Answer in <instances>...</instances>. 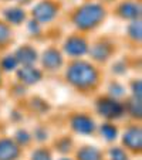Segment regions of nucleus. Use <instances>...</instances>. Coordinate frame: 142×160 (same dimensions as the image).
<instances>
[{"label":"nucleus","instance_id":"f257e3e1","mask_svg":"<svg viewBox=\"0 0 142 160\" xmlns=\"http://www.w3.org/2000/svg\"><path fill=\"white\" fill-rule=\"evenodd\" d=\"M67 75H68L70 81L73 84L80 85V87H85V85L92 84L95 81V78H97V74L92 70V67L82 62L71 67V70L68 71Z\"/></svg>","mask_w":142,"mask_h":160},{"label":"nucleus","instance_id":"f03ea898","mask_svg":"<svg viewBox=\"0 0 142 160\" xmlns=\"http://www.w3.org/2000/svg\"><path fill=\"white\" fill-rule=\"evenodd\" d=\"M104 17V12L100 6L97 4H88V6L82 7L76 16L77 24L82 28H88L91 26H95L101 18Z\"/></svg>","mask_w":142,"mask_h":160},{"label":"nucleus","instance_id":"7ed1b4c3","mask_svg":"<svg viewBox=\"0 0 142 160\" xmlns=\"http://www.w3.org/2000/svg\"><path fill=\"white\" fill-rule=\"evenodd\" d=\"M100 112L104 116H108V118H114L118 116L122 112L121 105L114 101H101L100 102Z\"/></svg>","mask_w":142,"mask_h":160},{"label":"nucleus","instance_id":"20e7f679","mask_svg":"<svg viewBox=\"0 0 142 160\" xmlns=\"http://www.w3.org/2000/svg\"><path fill=\"white\" fill-rule=\"evenodd\" d=\"M33 13L40 21H49L55 14V9L51 3H41L34 9Z\"/></svg>","mask_w":142,"mask_h":160},{"label":"nucleus","instance_id":"39448f33","mask_svg":"<svg viewBox=\"0 0 142 160\" xmlns=\"http://www.w3.org/2000/svg\"><path fill=\"white\" fill-rule=\"evenodd\" d=\"M18 153V149L10 140L0 142V160H13Z\"/></svg>","mask_w":142,"mask_h":160},{"label":"nucleus","instance_id":"423d86ee","mask_svg":"<svg viewBox=\"0 0 142 160\" xmlns=\"http://www.w3.org/2000/svg\"><path fill=\"white\" fill-rule=\"evenodd\" d=\"M66 50L70 52V54H73V55H81V54H84L85 52L87 45H85V42L82 41V40H80V38H71L68 42H67Z\"/></svg>","mask_w":142,"mask_h":160},{"label":"nucleus","instance_id":"0eeeda50","mask_svg":"<svg viewBox=\"0 0 142 160\" xmlns=\"http://www.w3.org/2000/svg\"><path fill=\"white\" fill-rule=\"evenodd\" d=\"M124 143H127L131 149H138L141 146V132L136 129H131L124 136Z\"/></svg>","mask_w":142,"mask_h":160},{"label":"nucleus","instance_id":"6e6552de","mask_svg":"<svg viewBox=\"0 0 142 160\" xmlns=\"http://www.w3.org/2000/svg\"><path fill=\"white\" fill-rule=\"evenodd\" d=\"M73 123H74V128L81 133H90V132H92V129H94L92 121H90V119L85 118V116H77Z\"/></svg>","mask_w":142,"mask_h":160},{"label":"nucleus","instance_id":"1a4fd4ad","mask_svg":"<svg viewBox=\"0 0 142 160\" xmlns=\"http://www.w3.org/2000/svg\"><path fill=\"white\" fill-rule=\"evenodd\" d=\"M40 77H41V74L37 70H34V68H30V67L23 68V70L20 71V78L24 82H27V84H33V82L39 81Z\"/></svg>","mask_w":142,"mask_h":160},{"label":"nucleus","instance_id":"9d476101","mask_svg":"<svg viewBox=\"0 0 142 160\" xmlns=\"http://www.w3.org/2000/svg\"><path fill=\"white\" fill-rule=\"evenodd\" d=\"M61 64V57L58 52H55L54 50H49L44 54V65H47L49 68L54 70Z\"/></svg>","mask_w":142,"mask_h":160},{"label":"nucleus","instance_id":"9b49d317","mask_svg":"<svg viewBox=\"0 0 142 160\" xmlns=\"http://www.w3.org/2000/svg\"><path fill=\"white\" fill-rule=\"evenodd\" d=\"M17 55H18V60L23 61L24 64H30L36 60V52H34L30 47H23V48H20Z\"/></svg>","mask_w":142,"mask_h":160},{"label":"nucleus","instance_id":"f8f14e48","mask_svg":"<svg viewBox=\"0 0 142 160\" xmlns=\"http://www.w3.org/2000/svg\"><path fill=\"white\" fill-rule=\"evenodd\" d=\"M81 160H100V152L94 148H85L78 153Z\"/></svg>","mask_w":142,"mask_h":160},{"label":"nucleus","instance_id":"ddd939ff","mask_svg":"<svg viewBox=\"0 0 142 160\" xmlns=\"http://www.w3.org/2000/svg\"><path fill=\"white\" fill-rule=\"evenodd\" d=\"M92 55L97 60H103V58H107V55H108V48L107 47H104V45H95L92 50Z\"/></svg>","mask_w":142,"mask_h":160},{"label":"nucleus","instance_id":"4468645a","mask_svg":"<svg viewBox=\"0 0 142 160\" xmlns=\"http://www.w3.org/2000/svg\"><path fill=\"white\" fill-rule=\"evenodd\" d=\"M7 18L17 24V23H20V21L24 18V13L20 12V10H9V13H7Z\"/></svg>","mask_w":142,"mask_h":160},{"label":"nucleus","instance_id":"2eb2a0df","mask_svg":"<svg viewBox=\"0 0 142 160\" xmlns=\"http://www.w3.org/2000/svg\"><path fill=\"white\" fill-rule=\"evenodd\" d=\"M122 14L125 17H136L138 16V7L129 3L125 4V6H122Z\"/></svg>","mask_w":142,"mask_h":160},{"label":"nucleus","instance_id":"dca6fc26","mask_svg":"<svg viewBox=\"0 0 142 160\" xmlns=\"http://www.w3.org/2000/svg\"><path fill=\"white\" fill-rule=\"evenodd\" d=\"M101 132L104 133V136H107V139H114L115 135H117L115 128L111 126V125H104L103 129H101Z\"/></svg>","mask_w":142,"mask_h":160},{"label":"nucleus","instance_id":"f3484780","mask_svg":"<svg viewBox=\"0 0 142 160\" xmlns=\"http://www.w3.org/2000/svg\"><path fill=\"white\" fill-rule=\"evenodd\" d=\"M111 154H112V160H127V156H125V153L122 150H119V149H115V150H112Z\"/></svg>","mask_w":142,"mask_h":160},{"label":"nucleus","instance_id":"a211bd4d","mask_svg":"<svg viewBox=\"0 0 142 160\" xmlns=\"http://www.w3.org/2000/svg\"><path fill=\"white\" fill-rule=\"evenodd\" d=\"M16 62H17V61H16V58L7 57L6 60H4L3 65H4V68H6V70H13V68L16 67Z\"/></svg>","mask_w":142,"mask_h":160},{"label":"nucleus","instance_id":"6ab92c4d","mask_svg":"<svg viewBox=\"0 0 142 160\" xmlns=\"http://www.w3.org/2000/svg\"><path fill=\"white\" fill-rule=\"evenodd\" d=\"M33 157H34V160H50V156L43 150L36 152V153L33 154Z\"/></svg>","mask_w":142,"mask_h":160},{"label":"nucleus","instance_id":"aec40b11","mask_svg":"<svg viewBox=\"0 0 142 160\" xmlns=\"http://www.w3.org/2000/svg\"><path fill=\"white\" fill-rule=\"evenodd\" d=\"M7 37H9V30H7L3 24H0V42L4 41Z\"/></svg>","mask_w":142,"mask_h":160},{"label":"nucleus","instance_id":"412c9836","mask_svg":"<svg viewBox=\"0 0 142 160\" xmlns=\"http://www.w3.org/2000/svg\"><path fill=\"white\" fill-rule=\"evenodd\" d=\"M131 33H134L132 36L134 37H138L139 38V34H141V24H136V23H134L132 24V27H131Z\"/></svg>","mask_w":142,"mask_h":160},{"label":"nucleus","instance_id":"4be33fe9","mask_svg":"<svg viewBox=\"0 0 142 160\" xmlns=\"http://www.w3.org/2000/svg\"><path fill=\"white\" fill-rule=\"evenodd\" d=\"M64 160H68V159H64Z\"/></svg>","mask_w":142,"mask_h":160}]
</instances>
